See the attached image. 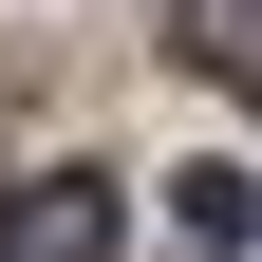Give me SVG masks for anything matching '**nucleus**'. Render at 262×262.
<instances>
[{
    "label": "nucleus",
    "mask_w": 262,
    "mask_h": 262,
    "mask_svg": "<svg viewBox=\"0 0 262 262\" xmlns=\"http://www.w3.org/2000/svg\"><path fill=\"white\" fill-rule=\"evenodd\" d=\"M169 206H187V244H244V225H262V187H244V169H187Z\"/></svg>",
    "instance_id": "3"
},
{
    "label": "nucleus",
    "mask_w": 262,
    "mask_h": 262,
    "mask_svg": "<svg viewBox=\"0 0 262 262\" xmlns=\"http://www.w3.org/2000/svg\"><path fill=\"white\" fill-rule=\"evenodd\" d=\"M0 262H113V187L94 169H38L19 206H0Z\"/></svg>",
    "instance_id": "1"
},
{
    "label": "nucleus",
    "mask_w": 262,
    "mask_h": 262,
    "mask_svg": "<svg viewBox=\"0 0 262 262\" xmlns=\"http://www.w3.org/2000/svg\"><path fill=\"white\" fill-rule=\"evenodd\" d=\"M187 56H206L225 94H262V0H187Z\"/></svg>",
    "instance_id": "2"
}]
</instances>
